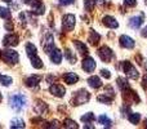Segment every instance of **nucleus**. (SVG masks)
I'll return each mask as SVG.
<instances>
[{"mask_svg":"<svg viewBox=\"0 0 147 129\" xmlns=\"http://www.w3.org/2000/svg\"><path fill=\"white\" fill-rule=\"evenodd\" d=\"M90 99V94L85 91V89H80L79 92H76L75 97L72 98V105L74 106H78V105H83Z\"/></svg>","mask_w":147,"mask_h":129,"instance_id":"nucleus-2","label":"nucleus"},{"mask_svg":"<svg viewBox=\"0 0 147 129\" xmlns=\"http://www.w3.org/2000/svg\"><path fill=\"white\" fill-rule=\"evenodd\" d=\"M127 7H136L137 5V0H124Z\"/></svg>","mask_w":147,"mask_h":129,"instance_id":"nucleus-35","label":"nucleus"},{"mask_svg":"<svg viewBox=\"0 0 147 129\" xmlns=\"http://www.w3.org/2000/svg\"><path fill=\"white\" fill-rule=\"evenodd\" d=\"M98 122L101 123V124H103L106 128H110L112 125V122L106 116V115H101V116L98 118Z\"/></svg>","mask_w":147,"mask_h":129,"instance_id":"nucleus-23","label":"nucleus"},{"mask_svg":"<svg viewBox=\"0 0 147 129\" xmlns=\"http://www.w3.org/2000/svg\"><path fill=\"white\" fill-rule=\"evenodd\" d=\"M3 58L7 63H10V65H16L20 59V56H18L17 52L14 51H10V49H7V51L3 52Z\"/></svg>","mask_w":147,"mask_h":129,"instance_id":"nucleus-6","label":"nucleus"},{"mask_svg":"<svg viewBox=\"0 0 147 129\" xmlns=\"http://www.w3.org/2000/svg\"><path fill=\"white\" fill-rule=\"evenodd\" d=\"M3 45L4 47H16L18 45V36L14 34H8L3 39Z\"/></svg>","mask_w":147,"mask_h":129,"instance_id":"nucleus-8","label":"nucleus"},{"mask_svg":"<svg viewBox=\"0 0 147 129\" xmlns=\"http://www.w3.org/2000/svg\"><path fill=\"white\" fill-rule=\"evenodd\" d=\"M10 127L12 128H25V122L21 119H14V120H12Z\"/></svg>","mask_w":147,"mask_h":129,"instance_id":"nucleus-31","label":"nucleus"},{"mask_svg":"<svg viewBox=\"0 0 147 129\" xmlns=\"http://www.w3.org/2000/svg\"><path fill=\"white\" fill-rule=\"evenodd\" d=\"M105 94H107V96H110V97H112V98H114L115 97V93H114V89H112V86L111 85H107L106 88H105Z\"/></svg>","mask_w":147,"mask_h":129,"instance_id":"nucleus-34","label":"nucleus"},{"mask_svg":"<svg viewBox=\"0 0 147 129\" xmlns=\"http://www.w3.org/2000/svg\"><path fill=\"white\" fill-rule=\"evenodd\" d=\"M136 59L138 61V65H141V66L143 65V58H141V54H137V56H136Z\"/></svg>","mask_w":147,"mask_h":129,"instance_id":"nucleus-40","label":"nucleus"},{"mask_svg":"<svg viewBox=\"0 0 147 129\" xmlns=\"http://www.w3.org/2000/svg\"><path fill=\"white\" fill-rule=\"evenodd\" d=\"M49 92L56 97H63L65 93H66V89H65V86L61 85V84H53V85H51V88H49Z\"/></svg>","mask_w":147,"mask_h":129,"instance_id":"nucleus-10","label":"nucleus"},{"mask_svg":"<svg viewBox=\"0 0 147 129\" xmlns=\"http://www.w3.org/2000/svg\"><path fill=\"white\" fill-rule=\"evenodd\" d=\"M58 1L61 5H70V4H74L75 0H58Z\"/></svg>","mask_w":147,"mask_h":129,"instance_id":"nucleus-37","label":"nucleus"},{"mask_svg":"<svg viewBox=\"0 0 147 129\" xmlns=\"http://www.w3.org/2000/svg\"><path fill=\"white\" fill-rule=\"evenodd\" d=\"M120 45L123 47V48H127V49H132V48H134V45H136V43H134V40H133L132 38H129V36H127V35H123V36H120Z\"/></svg>","mask_w":147,"mask_h":129,"instance_id":"nucleus-11","label":"nucleus"},{"mask_svg":"<svg viewBox=\"0 0 147 129\" xmlns=\"http://www.w3.org/2000/svg\"><path fill=\"white\" fill-rule=\"evenodd\" d=\"M5 28H7L8 31H12V30H13V25H12V21H7V23H5Z\"/></svg>","mask_w":147,"mask_h":129,"instance_id":"nucleus-38","label":"nucleus"},{"mask_svg":"<svg viewBox=\"0 0 147 129\" xmlns=\"http://www.w3.org/2000/svg\"><path fill=\"white\" fill-rule=\"evenodd\" d=\"M81 66H83V70L85 72H93L94 68H96V62H94V59L92 57H85L83 59Z\"/></svg>","mask_w":147,"mask_h":129,"instance_id":"nucleus-9","label":"nucleus"},{"mask_svg":"<svg viewBox=\"0 0 147 129\" xmlns=\"http://www.w3.org/2000/svg\"><path fill=\"white\" fill-rule=\"evenodd\" d=\"M88 84L94 89H98L102 86V81L98 76H90V78L88 79Z\"/></svg>","mask_w":147,"mask_h":129,"instance_id":"nucleus-18","label":"nucleus"},{"mask_svg":"<svg viewBox=\"0 0 147 129\" xmlns=\"http://www.w3.org/2000/svg\"><path fill=\"white\" fill-rule=\"evenodd\" d=\"M41 80V76L40 75H31L28 76V78L25 79V84L27 86H30V88H32V86H36L39 83H40Z\"/></svg>","mask_w":147,"mask_h":129,"instance_id":"nucleus-13","label":"nucleus"},{"mask_svg":"<svg viewBox=\"0 0 147 129\" xmlns=\"http://www.w3.org/2000/svg\"><path fill=\"white\" fill-rule=\"evenodd\" d=\"M143 22V14L142 16H137V17H132L129 21V26L133 28H140L141 25Z\"/></svg>","mask_w":147,"mask_h":129,"instance_id":"nucleus-17","label":"nucleus"},{"mask_svg":"<svg viewBox=\"0 0 147 129\" xmlns=\"http://www.w3.org/2000/svg\"><path fill=\"white\" fill-rule=\"evenodd\" d=\"M1 1H5V3H10L12 0H1Z\"/></svg>","mask_w":147,"mask_h":129,"instance_id":"nucleus-44","label":"nucleus"},{"mask_svg":"<svg viewBox=\"0 0 147 129\" xmlns=\"http://www.w3.org/2000/svg\"><path fill=\"white\" fill-rule=\"evenodd\" d=\"M121 68H123V71L125 72V75H127L128 78L133 79V80H137L138 76H140L138 71L136 70L134 66L130 63L129 61H124V62H121Z\"/></svg>","mask_w":147,"mask_h":129,"instance_id":"nucleus-3","label":"nucleus"},{"mask_svg":"<svg viewBox=\"0 0 147 129\" xmlns=\"http://www.w3.org/2000/svg\"><path fill=\"white\" fill-rule=\"evenodd\" d=\"M101 75L103 76V78H106V79H110L111 78V74H110V71L109 70H101Z\"/></svg>","mask_w":147,"mask_h":129,"instance_id":"nucleus-36","label":"nucleus"},{"mask_svg":"<svg viewBox=\"0 0 147 129\" xmlns=\"http://www.w3.org/2000/svg\"><path fill=\"white\" fill-rule=\"evenodd\" d=\"M94 119H96V118H94L93 112H88L86 115L81 116V122H84V123H90V122H93Z\"/></svg>","mask_w":147,"mask_h":129,"instance_id":"nucleus-33","label":"nucleus"},{"mask_svg":"<svg viewBox=\"0 0 147 129\" xmlns=\"http://www.w3.org/2000/svg\"><path fill=\"white\" fill-rule=\"evenodd\" d=\"M63 127L65 128H71V129H78L79 128V125L76 124L74 120H71V119H66L63 122Z\"/></svg>","mask_w":147,"mask_h":129,"instance_id":"nucleus-28","label":"nucleus"},{"mask_svg":"<svg viewBox=\"0 0 147 129\" xmlns=\"http://www.w3.org/2000/svg\"><path fill=\"white\" fill-rule=\"evenodd\" d=\"M98 56H99V58L103 62H106V63H110L111 59L114 58V53H112V51L107 45H103L98 49Z\"/></svg>","mask_w":147,"mask_h":129,"instance_id":"nucleus-5","label":"nucleus"},{"mask_svg":"<svg viewBox=\"0 0 147 129\" xmlns=\"http://www.w3.org/2000/svg\"><path fill=\"white\" fill-rule=\"evenodd\" d=\"M0 81H1V84L5 86H9L10 84L13 83L12 78H10V76H5V75H0Z\"/></svg>","mask_w":147,"mask_h":129,"instance_id":"nucleus-29","label":"nucleus"},{"mask_svg":"<svg viewBox=\"0 0 147 129\" xmlns=\"http://www.w3.org/2000/svg\"><path fill=\"white\" fill-rule=\"evenodd\" d=\"M65 56H66V58L69 59L70 63H75L76 62V56L72 53V51H70V49H66V51H65Z\"/></svg>","mask_w":147,"mask_h":129,"instance_id":"nucleus-27","label":"nucleus"},{"mask_svg":"<svg viewBox=\"0 0 147 129\" xmlns=\"http://www.w3.org/2000/svg\"><path fill=\"white\" fill-rule=\"evenodd\" d=\"M51 61L53 62V63H56V65L61 63V61H62V53H61V51H59V49L54 48L53 51L51 52Z\"/></svg>","mask_w":147,"mask_h":129,"instance_id":"nucleus-16","label":"nucleus"},{"mask_svg":"<svg viewBox=\"0 0 147 129\" xmlns=\"http://www.w3.org/2000/svg\"><path fill=\"white\" fill-rule=\"evenodd\" d=\"M102 22H103V25L109 28H117L119 27V23H117L116 20H115L114 17H111V16H105Z\"/></svg>","mask_w":147,"mask_h":129,"instance_id":"nucleus-14","label":"nucleus"},{"mask_svg":"<svg viewBox=\"0 0 147 129\" xmlns=\"http://www.w3.org/2000/svg\"><path fill=\"white\" fill-rule=\"evenodd\" d=\"M26 51H27V56H32V54H38V49L34 44L27 43L26 44Z\"/></svg>","mask_w":147,"mask_h":129,"instance_id":"nucleus-25","label":"nucleus"},{"mask_svg":"<svg viewBox=\"0 0 147 129\" xmlns=\"http://www.w3.org/2000/svg\"><path fill=\"white\" fill-rule=\"evenodd\" d=\"M59 125H58V122H53L51 125H48V128H58Z\"/></svg>","mask_w":147,"mask_h":129,"instance_id":"nucleus-41","label":"nucleus"},{"mask_svg":"<svg viewBox=\"0 0 147 129\" xmlns=\"http://www.w3.org/2000/svg\"><path fill=\"white\" fill-rule=\"evenodd\" d=\"M43 48H44V52H45V53H51V52L54 49V40H53V36L52 35H47V38L44 39Z\"/></svg>","mask_w":147,"mask_h":129,"instance_id":"nucleus-12","label":"nucleus"},{"mask_svg":"<svg viewBox=\"0 0 147 129\" xmlns=\"http://www.w3.org/2000/svg\"><path fill=\"white\" fill-rule=\"evenodd\" d=\"M97 99H98L99 102H102V103H106V105H109V103H111V101H112V97H110V96H107V94H101V96H98L97 97Z\"/></svg>","mask_w":147,"mask_h":129,"instance_id":"nucleus-26","label":"nucleus"},{"mask_svg":"<svg viewBox=\"0 0 147 129\" xmlns=\"http://www.w3.org/2000/svg\"><path fill=\"white\" fill-rule=\"evenodd\" d=\"M74 45L76 47V49L79 51L80 54H83V56L88 54V48H86V45L84 43H81V41H79V40H74Z\"/></svg>","mask_w":147,"mask_h":129,"instance_id":"nucleus-20","label":"nucleus"},{"mask_svg":"<svg viewBox=\"0 0 147 129\" xmlns=\"http://www.w3.org/2000/svg\"><path fill=\"white\" fill-rule=\"evenodd\" d=\"M99 39H101V35H99L97 31H94V30L89 31V43H90L92 45H97Z\"/></svg>","mask_w":147,"mask_h":129,"instance_id":"nucleus-19","label":"nucleus"},{"mask_svg":"<svg viewBox=\"0 0 147 129\" xmlns=\"http://www.w3.org/2000/svg\"><path fill=\"white\" fill-rule=\"evenodd\" d=\"M117 85H119V88L121 89V92L129 91V89H130L129 83H128L125 79H123V78H117Z\"/></svg>","mask_w":147,"mask_h":129,"instance_id":"nucleus-22","label":"nucleus"},{"mask_svg":"<svg viewBox=\"0 0 147 129\" xmlns=\"http://www.w3.org/2000/svg\"><path fill=\"white\" fill-rule=\"evenodd\" d=\"M128 119H129V122L132 123V124H138L140 123V120H141V115L138 114V112H134V114H132L130 112L129 114V116H128Z\"/></svg>","mask_w":147,"mask_h":129,"instance_id":"nucleus-24","label":"nucleus"},{"mask_svg":"<svg viewBox=\"0 0 147 129\" xmlns=\"http://www.w3.org/2000/svg\"><path fill=\"white\" fill-rule=\"evenodd\" d=\"M62 27L65 31H72L75 27V16L74 14H66L62 21Z\"/></svg>","mask_w":147,"mask_h":129,"instance_id":"nucleus-7","label":"nucleus"},{"mask_svg":"<svg viewBox=\"0 0 147 129\" xmlns=\"http://www.w3.org/2000/svg\"><path fill=\"white\" fill-rule=\"evenodd\" d=\"M0 17L4 18V20H10V12H9V9L0 7Z\"/></svg>","mask_w":147,"mask_h":129,"instance_id":"nucleus-32","label":"nucleus"},{"mask_svg":"<svg viewBox=\"0 0 147 129\" xmlns=\"http://www.w3.org/2000/svg\"><path fill=\"white\" fill-rule=\"evenodd\" d=\"M1 57H3V52H0V58H1Z\"/></svg>","mask_w":147,"mask_h":129,"instance_id":"nucleus-46","label":"nucleus"},{"mask_svg":"<svg viewBox=\"0 0 147 129\" xmlns=\"http://www.w3.org/2000/svg\"><path fill=\"white\" fill-rule=\"evenodd\" d=\"M28 58H30V61H31V65L35 68H43V62H41V59L38 57V54L28 56Z\"/></svg>","mask_w":147,"mask_h":129,"instance_id":"nucleus-21","label":"nucleus"},{"mask_svg":"<svg viewBox=\"0 0 147 129\" xmlns=\"http://www.w3.org/2000/svg\"><path fill=\"white\" fill-rule=\"evenodd\" d=\"M84 5H85V10L92 12L94 5H96V0H84Z\"/></svg>","mask_w":147,"mask_h":129,"instance_id":"nucleus-30","label":"nucleus"},{"mask_svg":"<svg viewBox=\"0 0 147 129\" xmlns=\"http://www.w3.org/2000/svg\"><path fill=\"white\" fill-rule=\"evenodd\" d=\"M63 80H65V83H66V84H69V85H72V84L78 83L79 76L76 75V74H74V72H66L63 75Z\"/></svg>","mask_w":147,"mask_h":129,"instance_id":"nucleus-15","label":"nucleus"},{"mask_svg":"<svg viewBox=\"0 0 147 129\" xmlns=\"http://www.w3.org/2000/svg\"><path fill=\"white\" fill-rule=\"evenodd\" d=\"M142 86L147 91V74H145V76H143V81H142Z\"/></svg>","mask_w":147,"mask_h":129,"instance_id":"nucleus-39","label":"nucleus"},{"mask_svg":"<svg viewBox=\"0 0 147 129\" xmlns=\"http://www.w3.org/2000/svg\"><path fill=\"white\" fill-rule=\"evenodd\" d=\"M142 36L143 38H147V26L142 30Z\"/></svg>","mask_w":147,"mask_h":129,"instance_id":"nucleus-42","label":"nucleus"},{"mask_svg":"<svg viewBox=\"0 0 147 129\" xmlns=\"http://www.w3.org/2000/svg\"><path fill=\"white\" fill-rule=\"evenodd\" d=\"M26 103V98L23 94H12L9 97V105L13 110L20 111Z\"/></svg>","mask_w":147,"mask_h":129,"instance_id":"nucleus-1","label":"nucleus"},{"mask_svg":"<svg viewBox=\"0 0 147 129\" xmlns=\"http://www.w3.org/2000/svg\"><path fill=\"white\" fill-rule=\"evenodd\" d=\"M0 101H1V94H0Z\"/></svg>","mask_w":147,"mask_h":129,"instance_id":"nucleus-47","label":"nucleus"},{"mask_svg":"<svg viewBox=\"0 0 147 129\" xmlns=\"http://www.w3.org/2000/svg\"><path fill=\"white\" fill-rule=\"evenodd\" d=\"M145 127L147 128V119H146V122H145Z\"/></svg>","mask_w":147,"mask_h":129,"instance_id":"nucleus-45","label":"nucleus"},{"mask_svg":"<svg viewBox=\"0 0 147 129\" xmlns=\"http://www.w3.org/2000/svg\"><path fill=\"white\" fill-rule=\"evenodd\" d=\"M96 1H97V3H98V4H101V5H103V3H105V1H103V0H96Z\"/></svg>","mask_w":147,"mask_h":129,"instance_id":"nucleus-43","label":"nucleus"},{"mask_svg":"<svg viewBox=\"0 0 147 129\" xmlns=\"http://www.w3.org/2000/svg\"><path fill=\"white\" fill-rule=\"evenodd\" d=\"M25 4L30 5L32 8V12L35 14H43L44 10H45V7L43 5V1L41 0H22Z\"/></svg>","mask_w":147,"mask_h":129,"instance_id":"nucleus-4","label":"nucleus"}]
</instances>
